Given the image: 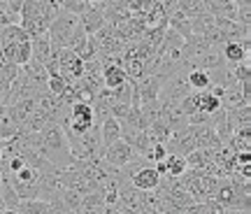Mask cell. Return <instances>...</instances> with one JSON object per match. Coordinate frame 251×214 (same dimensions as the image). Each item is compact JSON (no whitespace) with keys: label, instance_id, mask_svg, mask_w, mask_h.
<instances>
[{"label":"cell","instance_id":"obj_3","mask_svg":"<svg viewBox=\"0 0 251 214\" xmlns=\"http://www.w3.org/2000/svg\"><path fill=\"white\" fill-rule=\"evenodd\" d=\"M137 156H140V154L135 152V149L126 142V140H117V142H112L109 147H105V149H102V159H105V163H107V165H112L114 170L124 168L128 160L137 159Z\"/></svg>","mask_w":251,"mask_h":214},{"label":"cell","instance_id":"obj_12","mask_svg":"<svg viewBox=\"0 0 251 214\" xmlns=\"http://www.w3.org/2000/svg\"><path fill=\"white\" fill-rule=\"evenodd\" d=\"M17 212L21 214H49L51 205L45 198H21L17 205Z\"/></svg>","mask_w":251,"mask_h":214},{"label":"cell","instance_id":"obj_15","mask_svg":"<svg viewBox=\"0 0 251 214\" xmlns=\"http://www.w3.org/2000/svg\"><path fill=\"white\" fill-rule=\"evenodd\" d=\"M165 175L168 177H179L181 172L186 170V159L181 156V154H172V152H168V156H165Z\"/></svg>","mask_w":251,"mask_h":214},{"label":"cell","instance_id":"obj_20","mask_svg":"<svg viewBox=\"0 0 251 214\" xmlns=\"http://www.w3.org/2000/svg\"><path fill=\"white\" fill-rule=\"evenodd\" d=\"M0 212H7V207H5V203H2V198H0Z\"/></svg>","mask_w":251,"mask_h":214},{"label":"cell","instance_id":"obj_9","mask_svg":"<svg viewBox=\"0 0 251 214\" xmlns=\"http://www.w3.org/2000/svg\"><path fill=\"white\" fill-rule=\"evenodd\" d=\"M249 49H251V40H242V42H224L221 45V54H224L226 63H240L249 58Z\"/></svg>","mask_w":251,"mask_h":214},{"label":"cell","instance_id":"obj_2","mask_svg":"<svg viewBox=\"0 0 251 214\" xmlns=\"http://www.w3.org/2000/svg\"><path fill=\"white\" fill-rule=\"evenodd\" d=\"M79 17L72 14V12H65V9H58L51 19V24L47 28V35L51 40V47H65V42L70 40V35L79 28Z\"/></svg>","mask_w":251,"mask_h":214},{"label":"cell","instance_id":"obj_6","mask_svg":"<svg viewBox=\"0 0 251 214\" xmlns=\"http://www.w3.org/2000/svg\"><path fill=\"white\" fill-rule=\"evenodd\" d=\"M191 128H193L196 147H202V149H221L224 147V142L219 140V135H216L212 124H198V126H191Z\"/></svg>","mask_w":251,"mask_h":214},{"label":"cell","instance_id":"obj_5","mask_svg":"<svg viewBox=\"0 0 251 214\" xmlns=\"http://www.w3.org/2000/svg\"><path fill=\"white\" fill-rule=\"evenodd\" d=\"M2 49V58L9 63H17V65H24V63L30 61V40H17V42H5L0 45Z\"/></svg>","mask_w":251,"mask_h":214},{"label":"cell","instance_id":"obj_16","mask_svg":"<svg viewBox=\"0 0 251 214\" xmlns=\"http://www.w3.org/2000/svg\"><path fill=\"white\" fill-rule=\"evenodd\" d=\"M221 107V100L216 98L214 93L209 89L200 91V112H207V114H212L214 109H219Z\"/></svg>","mask_w":251,"mask_h":214},{"label":"cell","instance_id":"obj_14","mask_svg":"<svg viewBox=\"0 0 251 214\" xmlns=\"http://www.w3.org/2000/svg\"><path fill=\"white\" fill-rule=\"evenodd\" d=\"M186 81L191 91H205L209 86V72L200 70V68H191V70H186Z\"/></svg>","mask_w":251,"mask_h":214},{"label":"cell","instance_id":"obj_1","mask_svg":"<svg viewBox=\"0 0 251 214\" xmlns=\"http://www.w3.org/2000/svg\"><path fill=\"white\" fill-rule=\"evenodd\" d=\"M40 154L45 156L54 168H70L75 156L70 154V147H68V140H65V133H63L61 124H47L42 131H40Z\"/></svg>","mask_w":251,"mask_h":214},{"label":"cell","instance_id":"obj_8","mask_svg":"<svg viewBox=\"0 0 251 214\" xmlns=\"http://www.w3.org/2000/svg\"><path fill=\"white\" fill-rule=\"evenodd\" d=\"M100 75H102V86H105V89H117V86H121V84L128 80L124 65H121V63H117V61L102 63V70H100Z\"/></svg>","mask_w":251,"mask_h":214},{"label":"cell","instance_id":"obj_18","mask_svg":"<svg viewBox=\"0 0 251 214\" xmlns=\"http://www.w3.org/2000/svg\"><path fill=\"white\" fill-rule=\"evenodd\" d=\"M86 37H89V33L84 30V28H77L75 33L70 35V40L65 42V47H70L72 52H77V54H81V49H84V45H86Z\"/></svg>","mask_w":251,"mask_h":214},{"label":"cell","instance_id":"obj_21","mask_svg":"<svg viewBox=\"0 0 251 214\" xmlns=\"http://www.w3.org/2000/svg\"><path fill=\"white\" fill-rule=\"evenodd\" d=\"M0 163H2V152H0Z\"/></svg>","mask_w":251,"mask_h":214},{"label":"cell","instance_id":"obj_7","mask_svg":"<svg viewBox=\"0 0 251 214\" xmlns=\"http://www.w3.org/2000/svg\"><path fill=\"white\" fill-rule=\"evenodd\" d=\"M79 24H81V28H84L86 33H96V30L105 24V5H102V0L91 2L89 9L79 17Z\"/></svg>","mask_w":251,"mask_h":214},{"label":"cell","instance_id":"obj_22","mask_svg":"<svg viewBox=\"0 0 251 214\" xmlns=\"http://www.w3.org/2000/svg\"><path fill=\"white\" fill-rule=\"evenodd\" d=\"M0 184H2V177H0Z\"/></svg>","mask_w":251,"mask_h":214},{"label":"cell","instance_id":"obj_23","mask_svg":"<svg viewBox=\"0 0 251 214\" xmlns=\"http://www.w3.org/2000/svg\"><path fill=\"white\" fill-rule=\"evenodd\" d=\"M93 2H98V0H93Z\"/></svg>","mask_w":251,"mask_h":214},{"label":"cell","instance_id":"obj_11","mask_svg":"<svg viewBox=\"0 0 251 214\" xmlns=\"http://www.w3.org/2000/svg\"><path fill=\"white\" fill-rule=\"evenodd\" d=\"M49 54H51V40H49L47 33L30 37V58H33V61L45 65L47 58H49Z\"/></svg>","mask_w":251,"mask_h":214},{"label":"cell","instance_id":"obj_4","mask_svg":"<svg viewBox=\"0 0 251 214\" xmlns=\"http://www.w3.org/2000/svg\"><path fill=\"white\" fill-rule=\"evenodd\" d=\"M128 179H130V184H133V187H137L140 191H153V188H158L161 175L156 172L153 163H147V165H142V168L135 170Z\"/></svg>","mask_w":251,"mask_h":214},{"label":"cell","instance_id":"obj_13","mask_svg":"<svg viewBox=\"0 0 251 214\" xmlns=\"http://www.w3.org/2000/svg\"><path fill=\"white\" fill-rule=\"evenodd\" d=\"M219 100H221V107H226V109H233V107H240V105H247V103H249V100L244 98L242 86H240V84L226 86Z\"/></svg>","mask_w":251,"mask_h":214},{"label":"cell","instance_id":"obj_19","mask_svg":"<svg viewBox=\"0 0 251 214\" xmlns=\"http://www.w3.org/2000/svg\"><path fill=\"white\" fill-rule=\"evenodd\" d=\"M235 21H240V24H244V26H251V5H237Z\"/></svg>","mask_w":251,"mask_h":214},{"label":"cell","instance_id":"obj_10","mask_svg":"<svg viewBox=\"0 0 251 214\" xmlns=\"http://www.w3.org/2000/svg\"><path fill=\"white\" fill-rule=\"evenodd\" d=\"M117 140H121V124L109 114L100 121V144L105 149V147H109V144L117 142Z\"/></svg>","mask_w":251,"mask_h":214},{"label":"cell","instance_id":"obj_17","mask_svg":"<svg viewBox=\"0 0 251 214\" xmlns=\"http://www.w3.org/2000/svg\"><path fill=\"white\" fill-rule=\"evenodd\" d=\"M68 89H70V84L65 81L63 75H49V77H47V91H49V93H54V96H63Z\"/></svg>","mask_w":251,"mask_h":214}]
</instances>
